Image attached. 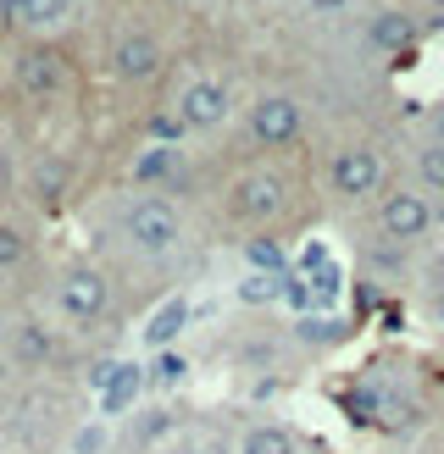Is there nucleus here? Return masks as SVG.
I'll list each match as a JSON object with an SVG mask.
<instances>
[{"instance_id": "nucleus-1", "label": "nucleus", "mask_w": 444, "mask_h": 454, "mask_svg": "<svg viewBox=\"0 0 444 454\" xmlns=\"http://www.w3.org/2000/svg\"><path fill=\"white\" fill-rule=\"evenodd\" d=\"M111 239L139 261H172L184 249V211L167 194L128 189L111 200Z\"/></svg>"}, {"instance_id": "nucleus-2", "label": "nucleus", "mask_w": 444, "mask_h": 454, "mask_svg": "<svg viewBox=\"0 0 444 454\" xmlns=\"http://www.w3.org/2000/svg\"><path fill=\"white\" fill-rule=\"evenodd\" d=\"M51 305L67 327L95 333L117 316V283H111V271L100 261H67L51 283Z\"/></svg>"}, {"instance_id": "nucleus-3", "label": "nucleus", "mask_w": 444, "mask_h": 454, "mask_svg": "<svg viewBox=\"0 0 444 454\" xmlns=\"http://www.w3.org/2000/svg\"><path fill=\"white\" fill-rule=\"evenodd\" d=\"M78 83V61L56 39H22L12 51V89L22 100H61Z\"/></svg>"}, {"instance_id": "nucleus-4", "label": "nucleus", "mask_w": 444, "mask_h": 454, "mask_svg": "<svg viewBox=\"0 0 444 454\" xmlns=\"http://www.w3.org/2000/svg\"><path fill=\"white\" fill-rule=\"evenodd\" d=\"M162 67H167V51H162V39H155V28H145V22H123V28L111 34L106 73L117 83H150Z\"/></svg>"}, {"instance_id": "nucleus-5", "label": "nucleus", "mask_w": 444, "mask_h": 454, "mask_svg": "<svg viewBox=\"0 0 444 454\" xmlns=\"http://www.w3.org/2000/svg\"><path fill=\"white\" fill-rule=\"evenodd\" d=\"M283 211H289V184H283V172H273V167L244 172L239 184L228 189V222H239V227H266V222H278Z\"/></svg>"}, {"instance_id": "nucleus-6", "label": "nucleus", "mask_w": 444, "mask_h": 454, "mask_svg": "<svg viewBox=\"0 0 444 454\" xmlns=\"http://www.w3.org/2000/svg\"><path fill=\"white\" fill-rule=\"evenodd\" d=\"M178 117H184L189 133H217L222 122L234 117V83L217 73H194L184 89H178Z\"/></svg>"}, {"instance_id": "nucleus-7", "label": "nucleus", "mask_w": 444, "mask_h": 454, "mask_svg": "<svg viewBox=\"0 0 444 454\" xmlns=\"http://www.w3.org/2000/svg\"><path fill=\"white\" fill-rule=\"evenodd\" d=\"M244 133L261 150H283L305 133V106L295 95H261L250 111H244Z\"/></svg>"}, {"instance_id": "nucleus-8", "label": "nucleus", "mask_w": 444, "mask_h": 454, "mask_svg": "<svg viewBox=\"0 0 444 454\" xmlns=\"http://www.w3.org/2000/svg\"><path fill=\"white\" fill-rule=\"evenodd\" d=\"M328 184L339 200H367L384 189V155H377L372 145H350L328 161Z\"/></svg>"}, {"instance_id": "nucleus-9", "label": "nucleus", "mask_w": 444, "mask_h": 454, "mask_svg": "<svg viewBox=\"0 0 444 454\" xmlns=\"http://www.w3.org/2000/svg\"><path fill=\"white\" fill-rule=\"evenodd\" d=\"M377 227H384V239H394V244H411L422 233H433V200L422 189H389L384 206H377Z\"/></svg>"}, {"instance_id": "nucleus-10", "label": "nucleus", "mask_w": 444, "mask_h": 454, "mask_svg": "<svg viewBox=\"0 0 444 454\" xmlns=\"http://www.w3.org/2000/svg\"><path fill=\"white\" fill-rule=\"evenodd\" d=\"M78 12V0H0V22L28 39H56V28H67Z\"/></svg>"}, {"instance_id": "nucleus-11", "label": "nucleus", "mask_w": 444, "mask_h": 454, "mask_svg": "<svg viewBox=\"0 0 444 454\" xmlns=\"http://www.w3.org/2000/svg\"><path fill=\"white\" fill-rule=\"evenodd\" d=\"M0 349H6L12 366L39 372V366H56V360H61V338L44 327L39 316H17V322L6 327V344H0Z\"/></svg>"}, {"instance_id": "nucleus-12", "label": "nucleus", "mask_w": 444, "mask_h": 454, "mask_svg": "<svg viewBox=\"0 0 444 454\" xmlns=\"http://www.w3.org/2000/svg\"><path fill=\"white\" fill-rule=\"evenodd\" d=\"M184 177V150L178 145H150L133 155L128 167V189H150V194H167V184Z\"/></svg>"}, {"instance_id": "nucleus-13", "label": "nucleus", "mask_w": 444, "mask_h": 454, "mask_svg": "<svg viewBox=\"0 0 444 454\" xmlns=\"http://www.w3.org/2000/svg\"><path fill=\"white\" fill-rule=\"evenodd\" d=\"M361 39H367V51H377V56H400V51H411L416 22L406 12H372L361 22Z\"/></svg>"}, {"instance_id": "nucleus-14", "label": "nucleus", "mask_w": 444, "mask_h": 454, "mask_svg": "<svg viewBox=\"0 0 444 454\" xmlns=\"http://www.w3.org/2000/svg\"><path fill=\"white\" fill-rule=\"evenodd\" d=\"M150 388V372H145V360H117V372H111V382L100 388V411L106 416H123L133 411V399H139Z\"/></svg>"}, {"instance_id": "nucleus-15", "label": "nucleus", "mask_w": 444, "mask_h": 454, "mask_svg": "<svg viewBox=\"0 0 444 454\" xmlns=\"http://www.w3.org/2000/svg\"><path fill=\"white\" fill-rule=\"evenodd\" d=\"M184 327H189V300L178 294V300H167V305H162V310H155L150 322H145V349H150V355L172 349V344H178V333H184Z\"/></svg>"}, {"instance_id": "nucleus-16", "label": "nucleus", "mask_w": 444, "mask_h": 454, "mask_svg": "<svg viewBox=\"0 0 444 454\" xmlns=\"http://www.w3.org/2000/svg\"><path fill=\"white\" fill-rule=\"evenodd\" d=\"M239 454H300V438L283 421H261L239 438Z\"/></svg>"}, {"instance_id": "nucleus-17", "label": "nucleus", "mask_w": 444, "mask_h": 454, "mask_svg": "<svg viewBox=\"0 0 444 454\" xmlns=\"http://www.w3.org/2000/svg\"><path fill=\"white\" fill-rule=\"evenodd\" d=\"M244 266L261 271V278H283V271H289V249L273 233H256L250 244H244Z\"/></svg>"}, {"instance_id": "nucleus-18", "label": "nucleus", "mask_w": 444, "mask_h": 454, "mask_svg": "<svg viewBox=\"0 0 444 454\" xmlns=\"http://www.w3.org/2000/svg\"><path fill=\"white\" fill-rule=\"evenodd\" d=\"M28 255H34V239H28V227L0 216V278H12L17 266H28Z\"/></svg>"}, {"instance_id": "nucleus-19", "label": "nucleus", "mask_w": 444, "mask_h": 454, "mask_svg": "<svg viewBox=\"0 0 444 454\" xmlns=\"http://www.w3.org/2000/svg\"><path fill=\"white\" fill-rule=\"evenodd\" d=\"M145 372H150V388H172V382L189 377V360L178 355V349H162V355L145 360Z\"/></svg>"}, {"instance_id": "nucleus-20", "label": "nucleus", "mask_w": 444, "mask_h": 454, "mask_svg": "<svg viewBox=\"0 0 444 454\" xmlns=\"http://www.w3.org/2000/svg\"><path fill=\"white\" fill-rule=\"evenodd\" d=\"M416 184H422V194H444V145L416 150Z\"/></svg>"}, {"instance_id": "nucleus-21", "label": "nucleus", "mask_w": 444, "mask_h": 454, "mask_svg": "<svg viewBox=\"0 0 444 454\" xmlns=\"http://www.w3.org/2000/svg\"><path fill=\"white\" fill-rule=\"evenodd\" d=\"M184 139H189V128H184L178 111H155V117H150V145H178V150H184Z\"/></svg>"}, {"instance_id": "nucleus-22", "label": "nucleus", "mask_w": 444, "mask_h": 454, "mask_svg": "<svg viewBox=\"0 0 444 454\" xmlns=\"http://www.w3.org/2000/svg\"><path fill=\"white\" fill-rule=\"evenodd\" d=\"M278 288H283V278H261V271H250V278L239 283V300H244V305H273Z\"/></svg>"}, {"instance_id": "nucleus-23", "label": "nucleus", "mask_w": 444, "mask_h": 454, "mask_svg": "<svg viewBox=\"0 0 444 454\" xmlns=\"http://www.w3.org/2000/svg\"><path fill=\"white\" fill-rule=\"evenodd\" d=\"M167 427H172L167 411H145V416H133V433H128V438H133V443H155Z\"/></svg>"}, {"instance_id": "nucleus-24", "label": "nucleus", "mask_w": 444, "mask_h": 454, "mask_svg": "<svg viewBox=\"0 0 444 454\" xmlns=\"http://www.w3.org/2000/svg\"><path fill=\"white\" fill-rule=\"evenodd\" d=\"M111 443V427L106 421H89V427H78L73 433V454H100Z\"/></svg>"}, {"instance_id": "nucleus-25", "label": "nucleus", "mask_w": 444, "mask_h": 454, "mask_svg": "<svg viewBox=\"0 0 444 454\" xmlns=\"http://www.w3.org/2000/svg\"><path fill=\"white\" fill-rule=\"evenodd\" d=\"M305 6H311V12H345L350 0H305Z\"/></svg>"}, {"instance_id": "nucleus-26", "label": "nucleus", "mask_w": 444, "mask_h": 454, "mask_svg": "<svg viewBox=\"0 0 444 454\" xmlns=\"http://www.w3.org/2000/svg\"><path fill=\"white\" fill-rule=\"evenodd\" d=\"M162 454H206V449H189V443H172V449H162Z\"/></svg>"}, {"instance_id": "nucleus-27", "label": "nucleus", "mask_w": 444, "mask_h": 454, "mask_svg": "<svg viewBox=\"0 0 444 454\" xmlns=\"http://www.w3.org/2000/svg\"><path fill=\"white\" fill-rule=\"evenodd\" d=\"M433 227H444V200H433Z\"/></svg>"}, {"instance_id": "nucleus-28", "label": "nucleus", "mask_w": 444, "mask_h": 454, "mask_svg": "<svg viewBox=\"0 0 444 454\" xmlns=\"http://www.w3.org/2000/svg\"><path fill=\"white\" fill-rule=\"evenodd\" d=\"M6 372H12V360H6V349H0V382H6Z\"/></svg>"}, {"instance_id": "nucleus-29", "label": "nucleus", "mask_w": 444, "mask_h": 454, "mask_svg": "<svg viewBox=\"0 0 444 454\" xmlns=\"http://www.w3.org/2000/svg\"><path fill=\"white\" fill-rule=\"evenodd\" d=\"M433 128H439V139H433V145H444V111H439V122H433Z\"/></svg>"}, {"instance_id": "nucleus-30", "label": "nucleus", "mask_w": 444, "mask_h": 454, "mask_svg": "<svg viewBox=\"0 0 444 454\" xmlns=\"http://www.w3.org/2000/svg\"><path fill=\"white\" fill-rule=\"evenodd\" d=\"M428 6H433V12H444V0H428Z\"/></svg>"}, {"instance_id": "nucleus-31", "label": "nucleus", "mask_w": 444, "mask_h": 454, "mask_svg": "<svg viewBox=\"0 0 444 454\" xmlns=\"http://www.w3.org/2000/svg\"><path fill=\"white\" fill-rule=\"evenodd\" d=\"M439 288H444V266H439Z\"/></svg>"}]
</instances>
